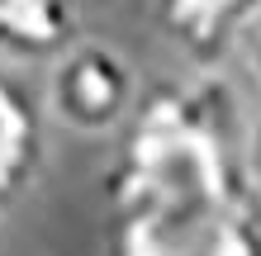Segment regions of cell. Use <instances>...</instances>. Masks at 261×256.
Returning a JSON list of instances; mask_svg holds the SVG:
<instances>
[{"label": "cell", "mask_w": 261, "mask_h": 256, "mask_svg": "<svg viewBox=\"0 0 261 256\" xmlns=\"http://www.w3.org/2000/svg\"><path fill=\"white\" fill-rule=\"evenodd\" d=\"M0 218H5V214H0Z\"/></svg>", "instance_id": "obj_8"}, {"label": "cell", "mask_w": 261, "mask_h": 256, "mask_svg": "<svg viewBox=\"0 0 261 256\" xmlns=\"http://www.w3.org/2000/svg\"><path fill=\"white\" fill-rule=\"evenodd\" d=\"M252 109L214 71L157 81L119 133L105 176V256H186V247L252 185Z\"/></svg>", "instance_id": "obj_1"}, {"label": "cell", "mask_w": 261, "mask_h": 256, "mask_svg": "<svg viewBox=\"0 0 261 256\" xmlns=\"http://www.w3.org/2000/svg\"><path fill=\"white\" fill-rule=\"evenodd\" d=\"M48 104L14 67L0 62V214L14 209L48 166Z\"/></svg>", "instance_id": "obj_3"}, {"label": "cell", "mask_w": 261, "mask_h": 256, "mask_svg": "<svg viewBox=\"0 0 261 256\" xmlns=\"http://www.w3.org/2000/svg\"><path fill=\"white\" fill-rule=\"evenodd\" d=\"M233 57L242 62V71H247V76H252L256 95H261V10H256L252 19H247V29H242V38H238Z\"/></svg>", "instance_id": "obj_6"}, {"label": "cell", "mask_w": 261, "mask_h": 256, "mask_svg": "<svg viewBox=\"0 0 261 256\" xmlns=\"http://www.w3.org/2000/svg\"><path fill=\"white\" fill-rule=\"evenodd\" d=\"M242 157H247V176H252V185L261 190V109L247 119V147H242Z\"/></svg>", "instance_id": "obj_7"}, {"label": "cell", "mask_w": 261, "mask_h": 256, "mask_svg": "<svg viewBox=\"0 0 261 256\" xmlns=\"http://www.w3.org/2000/svg\"><path fill=\"white\" fill-rule=\"evenodd\" d=\"M43 104H48L53 128L81 143H105L128 128V119L143 104V86H138L133 62L114 43L81 38L48 67Z\"/></svg>", "instance_id": "obj_2"}, {"label": "cell", "mask_w": 261, "mask_h": 256, "mask_svg": "<svg viewBox=\"0 0 261 256\" xmlns=\"http://www.w3.org/2000/svg\"><path fill=\"white\" fill-rule=\"evenodd\" d=\"M256 10L261 0H157L162 34L186 62H195V71H214L228 62Z\"/></svg>", "instance_id": "obj_4"}, {"label": "cell", "mask_w": 261, "mask_h": 256, "mask_svg": "<svg viewBox=\"0 0 261 256\" xmlns=\"http://www.w3.org/2000/svg\"><path fill=\"white\" fill-rule=\"evenodd\" d=\"M81 38V0H0V57L10 67H53Z\"/></svg>", "instance_id": "obj_5"}]
</instances>
